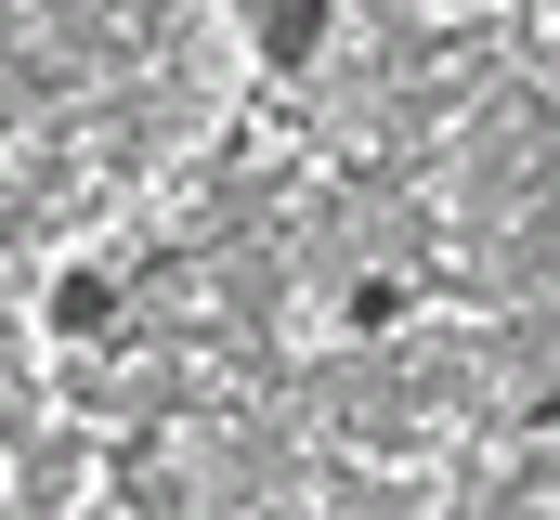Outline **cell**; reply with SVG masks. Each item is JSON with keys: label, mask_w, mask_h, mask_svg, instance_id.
Returning a JSON list of instances; mask_svg holds the SVG:
<instances>
[{"label": "cell", "mask_w": 560, "mask_h": 520, "mask_svg": "<svg viewBox=\"0 0 560 520\" xmlns=\"http://www.w3.org/2000/svg\"><path fill=\"white\" fill-rule=\"evenodd\" d=\"M235 26H248L261 66H313V52L339 39V0H235Z\"/></svg>", "instance_id": "obj_2"}, {"label": "cell", "mask_w": 560, "mask_h": 520, "mask_svg": "<svg viewBox=\"0 0 560 520\" xmlns=\"http://www.w3.org/2000/svg\"><path fill=\"white\" fill-rule=\"evenodd\" d=\"M39 326L92 352V339H118V326H131V286H118L105 260H66V273H52V299H39Z\"/></svg>", "instance_id": "obj_1"}]
</instances>
